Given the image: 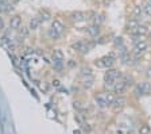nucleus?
<instances>
[{
	"label": "nucleus",
	"instance_id": "nucleus-1",
	"mask_svg": "<svg viewBox=\"0 0 151 134\" xmlns=\"http://www.w3.org/2000/svg\"><path fill=\"white\" fill-rule=\"evenodd\" d=\"M92 65L97 69L101 70H105V69H109V68H113L117 65V51L116 50H111L108 54H104L100 56V57L94 58L92 61Z\"/></svg>",
	"mask_w": 151,
	"mask_h": 134
},
{
	"label": "nucleus",
	"instance_id": "nucleus-2",
	"mask_svg": "<svg viewBox=\"0 0 151 134\" xmlns=\"http://www.w3.org/2000/svg\"><path fill=\"white\" fill-rule=\"evenodd\" d=\"M123 72L124 70L122 68L116 67L109 68V69H105L104 70V75H103V88L104 89H112V87L115 85L117 80H120L122 77Z\"/></svg>",
	"mask_w": 151,
	"mask_h": 134
},
{
	"label": "nucleus",
	"instance_id": "nucleus-3",
	"mask_svg": "<svg viewBox=\"0 0 151 134\" xmlns=\"http://www.w3.org/2000/svg\"><path fill=\"white\" fill-rule=\"evenodd\" d=\"M96 46H97L96 41H94V39H89V38H86V37H85V38H81V39H77V41H74L72 45H70L72 50H74L76 53L80 56L89 54Z\"/></svg>",
	"mask_w": 151,
	"mask_h": 134
},
{
	"label": "nucleus",
	"instance_id": "nucleus-4",
	"mask_svg": "<svg viewBox=\"0 0 151 134\" xmlns=\"http://www.w3.org/2000/svg\"><path fill=\"white\" fill-rule=\"evenodd\" d=\"M131 96H135L138 99L145 96H151V81L147 79L138 80L135 85L131 88Z\"/></svg>",
	"mask_w": 151,
	"mask_h": 134
},
{
	"label": "nucleus",
	"instance_id": "nucleus-5",
	"mask_svg": "<svg viewBox=\"0 0 151 134\" xmlns=\"http://www.w3.org/2000/svg\"><path fill=\"white\" fill-rule=\"evenodd\" d=\"M127 106H128V95H116L115 100L111 104L109 110L112 114L119 115L127 109Z\"/></svg>",
	"mask_w": 151,
	"mask_h": 134
},
{
	"label": "nucleus",
	"instance_id": "nucleus-6",
	"mask_svg": "<svg viewBox=\"0 0 151 134\" xmlns=\"http://www.w3.org/2000/svg\"><path fill=\"white\" fill-rule=\"evenodd\" d=\"M103 33H104V26L97 25V23H86V26L84 27V34L89 39L96 41Z\"/></svg>",
	"mask_w": 151,
	"mask_h": 134
},
{
	"label": "nucleus",
	"instance_id": "nucleus-7",
	"mask_svg": "<svg viewBox=\"0 0 151 134\" xmlns=\"http://www.w3.org/2000/svg\"><path fill=\"white\" fill-rule=\"evenodd\" d=\"M66 19L69 20L72 25H82V23H88V16L86 11L74 10L66 14Z\"/></svg>",
	"mask_w": 151,
	"mask_h": 134
},
{
	"label": "nucleus",
	"instance_id": "nucleus-8",
	"mask_svg": "<svg viewBox=\"0 0 151 134\" xmlns=\"http://www.w3.org/2000/svg\"><path fill=\"white\" fill-rule=\"evenodd\" d=\"M142 22H143V19H139V18H135V16L127 15L126 19H124V26H123V34L128 35L129 33L134 31Z\"/></svg>",
	"mask_w": 151,
	"mask_h": 134
},
{
	"label": "nucleus",
	"instance_id": "nucleus-9",
	"mask_svg": "<svg viewBox=\"0 0 151 134\" xmlns=\"http://www.w3.org/2000/svg\"><path fill=\"white\" fill-rule=\"evenodd\" d=\"M129 8H128V14L127 15L135 16L139 19L145 20V11H143V3H134V1H129Z\"/></svg>",
	"mask_w": 151,
	"mask_h": 134
},
{
	"label": "nucleus",
	"instance_id": "nucleus-10",
	"mask_svg": "<svg viewBox=\"0 0 151 134\" xmlns=\"http://www.w3.org/2000/svg\"><path fill=\"white\" fill-rule=\"evenodd\" d=\"M93 100H94V103H96V106H97L99 110H109L108 103H107V100H105V95H104V88L103 87H101V89L99 91V92H96L93 95Z\"/></svg>",
	"mask_w": 151,
	"mask_h": 134
},
{
	"label": "nucleus",
	"instance_id": "nucleus-11",
	"mask_svg": "<svg viewBox=\"0 0 151 134\" xmlns=\"http://www.w3.org/2000/svg\"><path fill=\"white\" fill-rule=\"evenodd\" d=\"M150 30H151V23L143 20V22H142L140 25H139L132 33H129V34H135V35H139V37H143V38H146Z\"/></svg>",
	"mask_w": 151,
	"mask_h": 134
},
{
	"label": "nucleus",
	"instance_id": "nucleus-12",
	"mask_svg": "<svg viewBox=\"0 0 151 134\" xmlns=\"http://www.w3.org/2000/svg\"><path fill=\"white\" fill-rule=\"evenodd\" d=\"M111 45H112V49L113 50H120L122 48H124V46H127V39L124 38V35H113L112 41H111Z\"/></svg>",
	"mask_w": 151,
	"mask_h": 134
},
{
	"label": "nucleus",
	"instance_id": "nucleus-13",
	"mask_svg": "<svg viewBox=\"0 0 151 134\" xmlns=\"http://www.w3.org/2000/svg\"><path fill=\"white\" fill-rule=\"evenodd\" d=\"M78 76L81 79H88V77H94V67L89 64H84L78 69Z\"/></svg>",
	"mask_w": 151,
	"mask_h": 134
},
{
	"label": "nucleus",
	"instance_id": "nucleus-14",
	"mask_svg": "<svg viewBox=\"0 0 151 134\" xmlns=\"http://www.w3.org/2000/svg\"><path fill=\"white\" fill-rule=\"evenodd\" d=\"M112 91H113V93H116V95H127V93L129 92V88L126 85L124 81L117 80L116 83H115V85L112 87Z\"/></svg>",
	"mask_w": 151,
	"mask_h": 134
},
{
	"label": "nucleus",
	"instance_id": "nucleus-15",
	"mask_svg": "<svg viewBox=\"0 0 151 134\" xmlns=\"http://www.w3.org/2000/svg\"><path fill=\"white\" fill-rule=\"evenodd\" d=\"M136 134H151V125L146 119H140L136 125Z\"/></svg>",
	"mask_w": 151,
	"mask_h": 134
},
{
	"label": "nucleus",
	"instance_id": "nucleus-16",
	"mask_svg": "<svg viewBox=\"0 0 151 134\" xmlns=\"http://www.w3.org/2000/svg\"><path fill=\"white\" fill-rule=\"evenodd\" d=\"M120 80L126 83V85L129 88V91H131V88L135 85L136 81H138V80L135 79V76H134L131 72H123V75H122V77H120Z\"/></svg>",
	"mask_w": 151,
	"mask_h": 134
},
{
	"label": "nucleus",
	"instance_id": "nucleus-17",
	"mask_svg": "<svg viewBox=\"0 0 151 134\" xmlns=\"http://www.w3.org/2000/svg\"><path fill=\"white\" fill-rule=\"evenodd\" d=\"M8 23H9V29L18 31V30L22 27V16L20 15H11Z\"/></svg>",
	"mask_w": 151,
	"mask_h": 134
},
{
	"label": "nucleus",
	"instance_id": "nucleus-18",
	"mask_svg": "<svg viewBox=\"0 0 151 134\" xmlns=\"http://www.w3.org/2000/svg\"><path fill=\"white\" fill-rule=\"evenodd\" d=\"M50 27H53V29H55L58 33H61V34H63L66 30V25L62 22L61 19H58V18H54V19H51L50 22Z\"/></svg>",
	"mask_w": 151,
	"mask_h": 134
},
{
	"label": "nucleus",
	"instance_id": "nucleus-19",
	"mask_svg": "<svg viewBox=\"0 0 151 134\" xmlns=\"http://www.w3.org/2000/svg\"><path fill=\"white\" fill-rule=\"evenodd\" d=\"M38 19L41 20V23H46V22H51V19H53V15H51V12L49 10H46V8H42V10H39V12H38Z\"/></svg>",
	"mask_w": 151,
	"mask_h": 134
},
{
	"label": "nucleus",
	"instance_id": "nucleus-20",
	"mask_svg": "<svg viewBox=\"0 0 151 134\" xmlns=\"http://www.w3.org/2000/svg\"><path fill=\"white\" fill-rule=\"evenodd\" d=\"M105 22H107V12H105V11H97L93 22H91V23H97V25L104 26Z\"/></svg>",
	"mask_w": 151,
	"mask_h": 134
},
{
	"label": "nucleus",
	"instance_id": "nucleus-21",
	"mask_svg": "<svg viewBox=\"0 0 151 134\" xmlns=\"http://www.w3.org/2000/svg\"><path fill=\"white\" fill-rule=\"evenodd\" d=\"M113 35H115V34H112V33H111L109 35L105 34V33H103V34H101L100 37H99V38L96 39V43H97V45L111 43V41H112V38H113Z\"/></svg>",
	"mask_w": 151,
	"mask_h": 134
},
{
	"label": "nucleus",
	"instance_id": "nucleus-22",
	"mask_svg": "<svg viewBox=\"0 0 151 134\" xmlns=\"http://www.w3.org/2000/svg\"><path fill=\"white\" fill-rule=\"evenodd\" d=\"M41 20L38 19V16H34V18H31L30 19V22H28V30L30 31H37V30H39V27H41Z\"/></svg>",
	"mask_w": 151,
	"mask_h": 134
},
{
	"label": "nucleus",
	"instance_id": "nucleus-23",
	"mask_svg": "<svg viewBox=\"0 0 151 134\" xmlns=\"http://www.w3.org/2000/svg\"><path fill=\"white\" fill-rule=\"evenodd\" d=\"M81 87L86 91H91L94 87V77H88V79H81Z\"/></svg>",
	"mask_w": 151,
	"mask_h": 134
},
{
	"label": "nucleus",
	"instance_id": "nucleus-24",
	"mask_svg": "<svg viewBox=\"0 0 151 134\" xmlns=\"http://www.w3.org/2000/svg\"><path fill=\"white\" fill-rule=\"evenodd\" d=\"M47 34V38L49 39H53V41H57V39H60L61 37H62V34L61 33H58L55 29H53V27H49L46 31Z\"/></svg>",
	"mask_w": 151,
	"mask_h": 134
},
{
	"label": "nucleus",
	"instance_id": "nucleus-25",
	"mask_svg": "<svg viewBox=\"0 0 151 134\" xmlns=\"http://www.w3.org/2000/svg\"><path fill=\"white\" fill-rule=\"evenodd\" d=\"M143 11H145V19L151 20V4L145 1L143 3Z\"/></svg>",
	"mask_w": 151,
	"mask_h": 134
},
{
	"label": "nucleus",
	"instance_id": "nucleus-26",
	"mask_svg": "<svg viewBox=\"0 0 151 134\" xmlns=\"http://www.w3.org/2000/svg\"><path fill=\"white\" fill-rule=\"evenodd\" d=\"M53 58H54V60H62V61H65V53L62 51V49H54V50H53Z\"/></svg>",
	"mask_w": 151,
	"mask_h": 134
},
{
	"label": "nucleus",
	"instance_id": "nucleus-27",
	"mask_svg": "<svg viewBox=\"0 0 151 134\" xmlns=\"http://www.w3.org/2000/svg\"><path fill=\"white\" fill-rule=\"evenodd\" d=\"M143 79H147L151 81V64H148L147 67L143 69Z\"/></svg>",
	"mask_w": 151,
	"mask_h": 134
},
{
	"label": "nucleus",
	"instance_id": "nucleus-28",
	"mask_svg": "<svg viewBox=\"0 0 151 134\" xmlns=\"http://www.w3.org/2000/svg\"><path fill=\"white\" fill-rule=\"evenodd\" d=\"M146 39H147L148 45H150V48H151V30L148 31V34H147V37H146Z\"/></svg>",
	"mask_w": 151,
	"mask_h": 134
},
{
	"label": "nucleus",
	"instance_id": "nucleus-29",
	"mask_svg": "<svg viewBox=\"0 0 151 134\" xmlns=\"http://www.w3.org/2000/svg\"><path fill=\"white\" fill-rule=\"evenodd\" d=\"M4 29V20L1 19V16H0V30Z\"/></svg>",
	"mask_w": 151,
	"mask_h": 134
},
{
	"label": "nucleus",
	"instance_id": "nucleus-30",
	"mask_svg": "<svg viewBox=\"0 0 151 134\" xmlns=\"http://www.w3.org/2000/svg\"><path fill=\"white\" fill-rule=\"evenodd\" d=\"M131 1H134V3H145L146 0H131Z\"/></svg>",
	"mask_w": 151,
	"mask_h": 134
},
{
	"label": "nucleus",
	"instance_id": "nucleus-31",
	"mask_svg": "<svg viewBox=\"0 0 151 134\" xmlns=\"http://www.w3.org/2000/svg\"><path fill=\"white\" fill-rule=\"evenodd\" d=\"M53 85H55V87H60V81H58V80H55V81H53Z\"/></svg>",
	"mask_w": 151,
	"mask_h": 134
},
{
	"label": "nucleus",
	"instance_id": "nucleus-32",
	"mask_svg": "<svg viewBox=\"0 0 151 134\" xmlns=\"http://www.w3.org/2000/svg\"><path fill=\"white\" fill-rule=\"evenodd\" d=\"M9 1H11L12 4H15V3H18V1H20V0H9Z\"/></svg>",
	"mask_w": 151,
	"mask_h": 134
},
{
	"label": "nucleus",
	"instance_id": "nucleus-33",
	"mask_svg": "<svg viewBox=\"0 0 151 134\" xmlns=\"http://www.w3.org/2000/svg\"><path fill=\"white\" fill-rule=\"evenodd\" d=\"M146 1H147V3H150V4H151V0H146Z\"/></svg>",
	"mask_w": 151,
	"mask_h": 134
},
{
	"label": "nucleus",
	"instance_id": "nucleus-34",
	"mask_svg": "<svg viewBox=\"0 0 151 134\" xmlns=\"http://www.w3.org/2000/svg\"><path fill=\"white\" fill-rule=\"evenodd\" d=\"M126 1H131V0H126Z\"/></svg>",
	"mask_w": 151,
	"mask_h": 134
}]
</instances>
